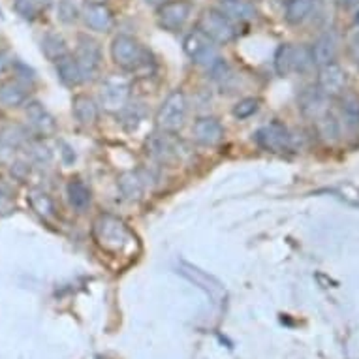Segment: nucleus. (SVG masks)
<instances>
[{
  "label": "nucleus",
  "mask_w": 359,
  "mask_h": 359,
  "mask_svg": "<svg viewBox=\"0 0 359 359\" xmlns=\"http://www.w3.org/2000/svg\"><path fill=\"white\" fill-rule=\"evenodd\" d=\"M254 140L267 153H284L292 147V136H290L288 128L280 123L264 124L254 134Z\"/></svg>",
  "instance_id": "nucleus-10"
},
{
  "label": "nucleus",
  "mask_w": 359,
  "mask_h": 359,
  "mask_svg": "<svg viewBox=\"0 0 359 359\" xmlns=\"http://www.w3.org/2000/svg\"><path fill=\"white\" fill-rule=\"evenodd\" d=\"M132 85L126 77L109 76L100 87V104L107 113H121L128 106Z\"/></svg>",
  "instance_id": "nucleus-6"
},
{
  "label": "nucleus",
  "mask_w": 359,
  "mask_h": 359,
  "mask_svg": "<svg viewBox=\"0 0 359 359\" xmlns=\"http://www.w3.org/2000/svg\"><path fill=\"white\" fill-rule=\"evenodd\" d=\"M190 13H192L190 0H165L156 10V21L160 29L168 32H179L190 19Z\"/></svg>",
  "instance_id": "nucleus-9"
},
{
  "label": "nucleus",
  "mask_w": 359,
  "mask_h": 359,
  "mask_svg": "<svg viewBox=\"0 0 359 359\" xmlns=\"http://www.w3.org/2000/svg\"><path fill=\"white\" fill-rule=\"evenodd\" d=\"M147 154H151L154 160H158L162 164H171L175 160L181 158V143L170 136V132L153 134L147 140Z\"/></svg>",
  "instance_id": "nucleus-11"
},
{
  "label": "nucleus",
  "mask_w": 359,
  "mask_h": 359,
  "mask_svg": "<svg viewBox=\"0 0 359 359\" xmlns=\"http://www.w3.org/2000/svg\"><path fill=\"white\" fill-rule=\"evenodd\" d=\"M41 53L46 55L51 62H57L70 51H68V43L59 32H48L41 38Z\"/></svg>",
  "instance_id": "nucleus-25"
},
{
  "label": "nucleus",
  "mask_w": 359,
  "mask_h": 359,
  "mask_svg": "<svg viewBox=\"0 0 359 359\" xmlns=\"http://www.w3.org/2000/svg\"><path fill=\"white\" fill-rule=\"evenodd\" d=\"M189 113V102L183 90H173L165 96V100L160 104V109L156 113V126L162 132H177L187 121Z\"/></svg>",
  "instance_id": "nucleus-3"
},
{
  "label": "nucleus",
  "mask_w": 359,
  "mask_h": 359,
  "mask_svg": "<svg viewBox=\"0 0 359 359\" xmlns=\"http://www.w3.org/2000/svg\"><path fill=\"white\" fill-rule=\"evenodd\" d=\"M72 113L79 124H85V126L95 124L98 118V104L88 95H77L72 100Z\"/></svg>",
  "instance_id": "nucleus-22"
},
{
  "label": "nucleus",
  "mask_w": 359,
  "mask_h": 359,
  "mask_svg": "<svg viewBox=\"0 0 359 359\" xmlns=\"http://www.w3.org/2000/svg\"><path fill=\"white\" fill-rule=\"evenodd\" d=\"M350 2H352V4H358L359 0H350Z\"/></svg>",
  "instance_id": "nucleus-40"
},
{
  "label": "nucleus",
  "mask_w": 359,
  "mask_h": 359,
  "mask_svg": "<svg viewBox=\"0 0 359 359\" xmlns=\"http://www.w3.org/2000/svg\"><path fill=\"white\" fill-rule=\"evenodd\" d=\"M194 140L205 147H215L224 140V126L215 117H200L192 126Z\"/></svg>",
  "instance_id": "nucleus-15"
},
{
  "label": "nucleus",
  "mask_w": 359,
  "mask_h": 359,
  "mask_svg": "<svg viewBox=\"0 0 359 359\" xmlns=\"http://www.w3.org/2000/svg\"><path fill=\"white\" fill-rule=\"evenodd\" d=\"M147 4H151V6H160V4H164L165 0H145Z\"/></svg>",
  "instance_id": "nucleus-38"
},
{
  "label": "nucleus",
  "mask_w": 359,
  "mask_h": 359,
  "mask_svg": "<svg viewBox=\"0 0 359 359\" xmlns=\"http://www.w3.org/2000/svg\"><path fill=\"white\" fill-rule=\"evenodd\" d=\"M81 18L88 29L95 32H109L115 25L111 10L106 4H85L81 10Z\"/></svg>",
  "instance_id": "nucleus-16"
},
{
  "label": "nucleus",
  "mask_w": 359,
  "mask_h": 359,
  "mask_svg": "<svg viewBox=\"0 0 359 359\" xmlns=\"http://www.w3.org/2000/svg\"><path fill=\"white\" fill-rule=\"evenodd\" d=\"M316 128H318V134L324 137L325 142H337L339 140V134H341V126H339V121L335 118L333 113H325L324 117H320L316 121Z\"/></svg>",
  "instance_id": "nucleus-29"
},
{
  "label": "nucleus",
  "mask_w": 359,
  "mask_h": 359,
  "mask_svg": "<svg viewBox=\"0 0 359 359\" xmlns=\"http://www.w3.org/2000/svg\"><path fill=\"white\" fill-rule=\"evenodd\" d=\"M66 196H68L70 205L77 212L87 211L88 205H90V200H93L88 187L83 181H79V179H72L70 183L66 184Z\"/></svg>",
  "instance_id": "nucleus-24"
},
{
  "label": "nucleus",
  "mask_w": 359,
  "mask_h": 359,
  "mask_svg": "<svg viewBox=\"0 0 359 359\" xmlns=\"http://www.w3.org/2000/svg\"><path fill=\"white\" fill-rule=\"evenodd\" d=\"M81 15L79 8L76 6L74 0H59V6H57V18H59L60 23L72 25L76 23L77 18Z\"/></svg>",
  "instance_id": "nucleus-32"
},
{
  "label": "nucleus",
  "mask_w": 359,
  "mask_h": 359,
  "mask_svg": "<svg viewBox=\"0 0 359 359\" xmlns=\"http://www.w3.org/2000/svg\"><path fill=\"white\" fill-rule=\"evenodd\" d=\"M258 109H259L258 98H243V100H239L236 106H233L231 113H233V117L243 121V118L252 117L254 113L258 111Z\"/></svg>",
  "instance_id": "nucleus-33"
},
{
  "label": "nucleus",
  "mask_w": 359,
  "mask_h": 359,
  "mask_svg": "<svg viewBox=\"0 0 359 359\" xmlns=\"http://www.w3.org/2000/svg\"><path fill=\"white\" fill-rule=\"evenodd\" d=\"M95 237L104 250L113 254L124 252L132 243V233L123 220L111 215H102L95 222Z\"/></svg>",
  "instance_id": "nucleus-1"
},
{
  "label": "nucleus",
  "mask_w": 359,
  "mask_h": 359,
  "mask_svg": "<svg viewBox=\"0 0 359 359\" xmlns=\"http://www.w3.org/2000/svg\"><path fill=\"white\" fill-rule=\"evenodd\" d=\"M111 59L123 70L134 72L147 65V51L130 34H118L111 41Z\"/></svg>",
  "instance_id": "nucleus-2"
},
{
  "label": "nucleus",
  "mask_w": 359,
  "mask_h": 359,
  "mask_svg": "<svg viewBox=\"0 0 359 359\" xmlns=\"http://www.w3.org/2000/svg\"><path fill=\"white\" fill-rule=\"evenodd\" d=\"M327 98H330V96H325L318 87L305 88L299 96L301 113H303L306 118H311V121L316 123L320 117H324L325 113H330Z\"/></svg>",
  "instance_id": "nucleus-14"
},
{
  "label": "nucleus",
  "mask_w": 359,
  "mask_h": 359,
  "mask_svg": "<svg viewBox=\"0 0 359 359\" xmlns=\"http://www.w3.org/2000/svg\"><path fill=\"white\" fill-rule=\"evenodd\" d=\"M217 10L233 23H247L256 18V8L248 0H218Z\"/></svg>",
  "instance_id": "nucleus-19"
},
{
  "label": "nucleus",
  "mask_w": 359,
  "mask_h": 359,
  "mask_svg": "<svg viewBox=\"0 0 359 359\" xmlns=\"http://www.w3.org/2000/svg\"><path fill=\"white\" fill-rule=\"evenodd\" d=\"M179 273H181V275H184L187 278H190L192 283L198 284L200 288L205 290L207 294L212 295L215 292H218V290L222 288L217 278L209 277V275H205V273L201 271V269H198V267H194V265L181 264V269H179Z\"/></svg>",
  "instance_id": "nucleus-27"
},
{
  "label": "nucleus",
  "mask_w": 359,
  "mask_h": 359,
  "mask_svg": "<svg viewBox=\"0 0 359 359\" xmlns=\"http://www.w3.org/2000/svg\"><path fill=\"white\" fill-rule=\"evenodd\" d=\"M316 8V0H288L284 8V19L290 25L305 23Z\"/></svg>",
  "instance_id": "nucleus-23"
},
{
  "label": "nucleus",
  "mask_w": 359,
  "mask_h": 359,
  "mask_svg": "<svg viewBox=\"0 0 359 359\" xmlns=\"http://www.w3.org/2000/svg\"><path fill=\"white\" fill-rule=\"evenodd\" d=\"M76 59L81 66L85 81H93L96 76L100 74L102 68V48L100 43L90 38L88 34L77 36V48H76Z\"/></svg>",
  "instance_id": "nucleus-8"
},
{
  "label": "nucleus",
  "mask_w": 359,
  "mask_h": 359,
  "mask_svg": "<svg viewBox=\"0 0 359 359\" xmlns=\"http://www.w3.org/2000/svg\"><path fill=\"white\" fill-rule=\"evenodd\" d=\"M318 88L325 96H341L342 93H346V72L342 70L337 62L331 65L320 66L318 72Z\"/></svg>",
  "instance_id": "nucleus-12"
},
{
  "label": "nucleus",
  "mask_w": 359,
  "mask_h": 359,
  "mask_svg": "<svg viewBox=\"0 0 359 359\" xmlns=\"http://www.w3.org/2000/svg\"><path fill=\"white\" fill-rule=\"evenodd\" d=\"M312 62L311 48L305 46H294V43H283L275 53V70L278 76H290V74H301L306 72Z\"/></svg>",
  "instance_id": "nucleus-4"
},
{
  "label": "nucleus",
  "mask_w": 359,
  "mask_h": 359,
  "mask_svg": "<svg viewBox=\"0 0 359 359\" xmlns=\"http://www.w3.org/2000/svg\"><path fill=\"white\" fill-rule=\"evenodd\" d=\"M13 153H15V151H13L6 142H4V137L0 136V162H6Z\"/></svg>",
  "instance_id": "nucleus-37"
},
{
  "label": "nucleus",
  "mask_w": 359,
  "mask_h": 359,
  "mask_svg": "<svg viewBox=\"0 0 359 359\" xmlns=\"http://www.w3.org/2000/svg\"><path fill=\"white\" fill-rule=\"evenodd\" d=\"M13 62H15V60H13L10 55L4 53V51H0V76H4L10 68H13Z\"/></svg>",
  "instance_id": "nucleus-35"
},
{
  "label": "nucleus",
  "mask_w": 359,
  "mask_h": 359,
  "mask_svg": "<svg viewBox=\"0 0 359 359\" xmlns=\"http://www.w3.org/2000/svg\"><path fill=\"white\" fill-rule=\"evenodd\" d=\"M355 21H358V23H359V12H358V18H355Z\"/></svg>",
  "instance_id": "nucleus-41"
},
{
  "label": "nucleus",
  "mask_w": 359,
  "mask_h": 359,
  "mask_svg": "<svg viewBox=\"0 0 359 359\" xmlns=\"http://www.w3.org/2000/svg\"><path fill=\"white\" fill-rule=\"evenodd\" d=\"M117 187L124 200L137 201L142 200L143 192H145V179L137 171H124L118 175Z\"/></svg>",
  "instance_id": "nucleus-21"
},
{
  "label": "nucleus",
  "mask_w": 359,
  "mask_h": 359,
  "mask_svg": "<svg viewBox=\"0 0 359 359\" xmlns=\"http://www.w3.org/2000/svg\"><path fill=\"white\" fill-rule=\"evenodd\" d=\"M198 30L209 36L215 43H222V46L236 40L237 36L236 23L226 18L217 8H211L201 13L200 21H198Z\"/></svg>",
  "instance_id": "nucleus-5"
},
{
  "label": "nucleus",
  "mask_w": 359,
  "mask_h": 359,
  "mask_svg": "<svg viewBox=\"0 0 359 359\" xmlns=\"http://www.w3.org/2000/svg\"><path fill=\"white\" fill-rule=\"evenodd\" d=\"M183 49L192 62L207 66V68H212L220 60L215 41L209 36L203 34L201 30H192V32L184 36Z\"/></svg>",
  "instance_id": "nucleus-7"
},
{
  "label": "nucleus",
  "mask_w": 359,
  "mask_h": 359,
  "mask_svg": "<svg viewBox=\"0 0 359 359\" xmlns=\"http://www.w3.org/2000/svg\"><path fill=\"white\" fill-rule=\"evenodd\" d=\"M29 87L23 79L13 77L0 81V106L4 107H19L29 100Z\"/></svg>",
  "instance_id": "nucleus-17"
},
{
  "label": "nucleus",
  "mask_w": 359,
  "mask_h": 359,
  "mask_svg": "<svg viewBox=\"0 0 359 359\" xmlns=\"http://www.w3.org/2000/svg\"><path fill=\"white\" fill-rule=\"evenodd\" d=\"M341 113L342 121L348 130L358 132L359 130V96L353 93H342L341 95Z\"/></svg>",
  "instance_id": "nucleus-26"
},
{
  "label": "nucleus",
  "mask_w": 359,
  "mask_h": 359,
  "mask_svg": "<svg viewBox=\"0 0 359 359\" xmlns=\"http://www.w3.org/2000/svg\"><path fill=\"white\" fill-rule=\"evenodd\" d=\"M27 198H29L30 207H32L40 217L51 218L55 215V201L48 192H43L41 189H32Z\"/></svg>",
  "instance_id": "nucleus-28"
},
{
  "label": "nucleus",
  "mask_w": 359,
  "mask_h": 359,
  "mask_svg": "<svg viewBox=\"0 0 359 359\" xmlns=\"http://www.w3.org/2000/svg\"><path fill=\"white\" fill-rule=\"evenodd\" d=\"M87 4H106L107 0H85Z\"/></svg>",
  "instance_id": "nucleus-39"
},
{
  "label": "nucleus",
  "mask_w": 359,
  "mask_h": 359,
  "mask_svg": "<svg viewBox=\"0 0 359 359\" xmlns=\"http://www.w3.org/2000/svg\"><path fill=\"white\" fill-rule=\"evenodd\" d=\"M123 124L126 130H137L140 128V124L143 123V118H145V109H143L142 104H132V106H126L123 109Z\"/></svg>",
  "instance_id": "nucleus-31"
},
{
  "label": "nucleus",
  "mask_w": 359,
  "mask_h": 359,
  "mask_svg": "<svg viewBox=\"0 0 359 359\" xmlns=\"http://www.w3.org/2000/svg\"><path fill=\"white\" fill-rule=\"evenodd\" d=\"M25 117L29 121V124L32 128L41 134V136H49L57 130V123H55V117L51 113L41 106L40 102H29L27 107H25Z\"/></svg>",
  "instance_id": "nucleus-18"
},
{
  "label": "nucleus",
  "mask_w": 359,
  "mask_h": 359,
  "mask_svg": "<svg viewBox=\"0 0 359 359\" xmlns=\"http://www.w3.org/2000/svg\"><path fill=\"white\" fill-rule=\"evenodd\" d=\"M339 48H341V40H339L337 32L327 30V32H324L318 40L312 43V62L316 66H325L335 62L337 55H339Z\"/></svg>",
  "instance_id": "nucleus-13"
},
{
  "label": "nucleus",
  "mask_w": 359,
  "mask_h": 359,
  "mask_svg": "<svg viewBox=\"0 0 359 359\" xmlns=\"http://www.w3.org/2000/svg\"><path fill=\"white\" fill-rule=\"evenodd\" d=\"M43 0H13V10L25 21H34L40 18Z\"/></svg>",
  "instance_id": "nucleus-30"
},
{
  "label": "nucleus",
  "mask_w": 359,
  "mask_h": 359,
  "mask_svg": "<svg viewBox=\"0 0 359 359\" xmlns=\"http://www.w3.org/2000/svg\"><path fill=\"white\" fill-rule=\"evenodd\" d=\"M57 66V76L66 87H79L81 83H85V76H83L81 66L77 62L76 55L68 53L60 60L55 62Z\"/></svg>",
  "instance_id": "nucleus-20"
},
{
  "label": "nucleus",
  "mask_w": 359,
  "mask_h": 359,
  "mask_svg": "<svg viewBox=\"0 0 359 359\" xmlns=\"http://www.w3.org/2000/svg\"><path fill=\"white\" fill-rule=\"evenodd\" d=\"M348 49H350L352 59L359 65V32H355V34L352 36V40H350V46H348Z\"/></svg>",
  "instance_id": "nucleus-36"
},
{
  "label": "nucleus",
  "mask_w": 359,
  "mask_h": 359,
  "mask_svg": "<svg viewBox=\"0 0 359 359\" xmlns=\"http://www.w3.org/2000/svg\"><path fill=\"white\" fill-rule=\"evenodd\" d=\"M30 156H32V160H36V162H40V164H48L49 160H51V151H49V147L46 145V143L41 142H36V143H30Z\"/></svg>",
  "instance_id": "nucleus-34"
}]
</instances>
